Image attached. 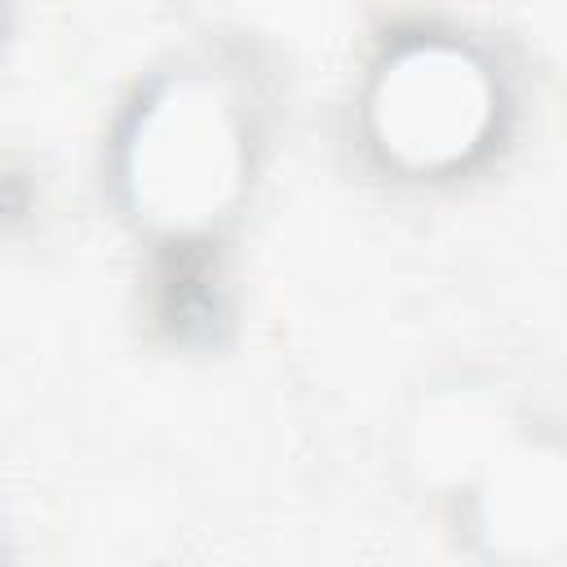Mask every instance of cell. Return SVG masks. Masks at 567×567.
<instances>
[{
	"label": "cell",
	"mask_w": 567,
	"mask_h": 567,
	"mask_svg": "<svg viewBox=\"0 0 567 567\" xmlns=\"http://www.w3.org/2000/svg\"><path fill=\"white\" fill-rule=\"evenodd\" d=\"M239 173V133L217 93L177 84L151 102L128 151L137 204L168 221H204L230 195Z\"/></svg>",
	"instance_id": "cell-1"
},
{
	"label": "cell",
	"mask_w": 567,
	"mask_h": 567,
	"mask_svg": "<svg viewBox=\"0 0 567 567\" xmlns=\"http://www.w3.org/2000/svg\"><path fill=\"white\" fill-rule=\"evenodd\" d=\"M492 93L483 71L443 44L403 53L377 84L372 124L381 146L412 164L439 168L470 155L487 128Z\"/></svg>",
	"instance_id": "cell-2"
}]
</instances>
